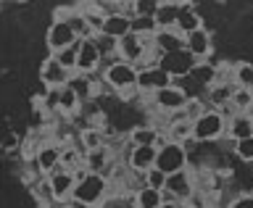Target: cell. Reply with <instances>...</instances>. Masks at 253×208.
Listing matches in <instances>:
<instances>
[{
	"mask_svg": "<svg viewBox=\"0 0 253 208\" xmlns=\"http://www.w3.org/2000/svg\"><path fill=\"white\" fill-rule=\"evenodd\" d=\"M158 32L153 16H137V19H132V35L137 37H153Z\"/></svg>",
	"mask_w": 253,
	"mask_h": 208,
	"instance_id": "cell-30",
	"label": "cell"
},
{
	"mask_svg": "<svg viewBox=\"0 0 253 208\" xmlns=\"http://www.w3.org/2000/svg\"><path fill=\"white\" fill-rule=\"evenodd\" d=\"M77 145L84 150V153H90V150H98V148H106L108 145V137L106 132L98 129V126H82L77 134Z\"/></svg>",
	"mask_w": 253,
	"mask_h": 208,
	"instance_id": "cell-20",
	"label": "cell"
},
{
	"mask_svg": "<svg viewBox=\"0 0 253 208\" xmlns=\"http://www.w3.org/2000/svg\"><path fill=\"white\" fill-rule=\"evenodd\" d=\"M77 42H79V37L74 35V29L69 27V21H50V24H47V29H45V47H47V53H50V55L66 50V47L77 45Z\"/></svg>",
	"mask_w": 253,
	"mask_h": 208,
	"instance_id": "cell-8",
	"label": "cell"
},
{
	"mask_svg": "<svg viewBox=\"0 0 253 208\" xmlns=\"http://www.w3.org/2000/svg\"><path fill=\"white\" fill-rule=\"evenodd\" d=\"M84 164V150L77 145V142H63L61 145V169L74 171Z\"/></svg>",
	"mask_w": 253,
	"mask_h": 208,
	"instance_id": "cell-26",
	"label": "cell"
},
{
	"mask_svg": "<svg viewBox=\"0 0 253 208\" xmlns=\"http://www.w3.org/2000/svg\"><path fill=\"white\" fill-rule=\"evenodd\" d=\"M213 35L206 27H201V29H195V32H190V35L185 37V50L193 55V58L198 61V63H206L213 55Z\"/></svg>",
	"mask_w": 253,
	"mask_h": 208,
	"instance_id": "cell-9",
	"label": "cell"
},
{
	"mask_svg": "<svg viewBox=\"0 0 253 208\" xmlns=\"http://www.w3.org/2000/svg\"><path fill=\"white\" fill-rule=\"evenodd\" d=\"M187 100H190V95L185 87H179V84H169V87H164V90H158L150 95V103H153V108L158 111L161 116H174V114H179V111H185L187 106Z\"/></svg>",
	"mask_w": 253,
	"mask_h": 208,
	"instance_id": "cell-4",
	"label": "cell"
},
{
	"mask_svg": "<svg viewBox=\"0 0 253 208\" xmlns=\"http://www.w3.org/2000/svg\"><path fill=\"white\" fill-rule=\"evenodd\" d=\"M142 185L153 187V190H164L166 187V174L161 169H156V166H150V169L142 174Z\"/></svg>",
	"mask_w": 253,
	"mask_h": 208,
	"instance_id": "cell-34",
	"label": "cell"
},
{
	"mask_svg": "<svg viewBox=\"0 0 253 208\" xmlns=\"http://www.w3.org/2000/svg\"><path fill=\"white\" fill-rule=\"evenodd\" d=\"M229 106L235 108V114H245V111L253 106V87H237V90L232 92Z\"/></svg>",
	"mask_w": 253,
	"mask_h": 208,
	"instance_id": "cell-29",
	"label": "cell"
},
{
	"mask_svg": "<svg viewBox=\"0 0 253 208\" xmlns=\"http://www.w3.org/2000/svg\"><path fill=\"white\" fill-rule=\"evenodd\" d=\"M116 55H119V61H126V63H132V66H137V63L145 58V47H142L140 37L129 32L126 37L116 40Z\"/></svg>",
	"mask_w": 253,
	"mask_h": 208,
	"instance_id": "cell-17",
	"label": "cell"
},
{
	"mask_svg": "<svg viewBox=\"0 0 253 208\" xmlns=\"http://www.w3.org/2000/svg\"><path fill=\"white\" fill-rule=\"evenodd\" d=\"M229 79H232L237 87H253V63H251V61H237V63H232Z\"/></svg>",
	"mask_w": 253,
	"mask_h": 208,
	"instance_id": "cell-28",
	"label": "cell"
},
{
	"mask_svg": "<svg viewBox=\"0 0 253 208\" xmlns=\"http://www.w3.org/2000/svg\"><path fill=\"white\" fill-rule=\"evenodd\" d=\"M153 47L161 55L174 53V50H182V47H185V37H182L177 29H158L156 35H153Z\"/></svg>",
	"mask_w": 253,
	"mask_h": 208,
	"instance_id": "cell-18",
	"label": "cell"
},
{
	"mask_svg": "<svg viewBox=\"0 0 253 208\" xmlns=\"http://www.w3.org/2000/svg\"><path fill=\"white\" fill-rule=\"evenodd\" d=\"M190 124H193V140L198 145H209V142H219L227 137V119L216 108H206Z\"/></svg>",
	"mask_w": 253,
	"mask_h": 208,
	"instance_id": "cell-2",
	"label": "cell"
},
{
	"mask_svg": "<svg viewBox=\"0 0 253 208\" xmlns=\"http://www.w3.org/2000/svg\"><path fill=\"white\" fill-rule=\"evenodd\" d=\"M224 208H253V193H237Z\"/></svg>",
	"mask_w": 253,
	"mask_h": 208,
	"instance_id": "cell-37",
	"label": "cell"
},
{
	"mask_svg": "<svg viewBox=\"0 0 253 208\" xmlns=\"http://www.w3.org/2000/svg\"><path fill=\"white\" fill-rule=\"evenodd\" d=\"M92 40H95V45H98V50H100V55H103V58H114V55H116V40H111V37H103V35L92 37Z\"/></svg>",
	"mask_w": 253,
	"mask_h": 208,
	"instance_id": "cell-36",
	"label": "cell"
},
{
	"mask_svg": "<svg viewBox=\"0 0 253 208\" xmlns=\"http://www.w3.org/2000/svg\"><path fill=\"white\" fill-rule=\"evenodd\" d=\"M53 208H74V203H71V201H69V203H55Z\"/></svg>",
	"mask_w": 253,
	"mask_h": 208,
	"instance_id": "cell-39",
	"label": "cell"
},
{
	"mask_svg": "<svg viewBox=\"0 0 253 208\" xmlns=\"http://www.w3.org/2000/svg\"><path fill=\"white\" fill-rule=\"evenodd\" d=\"M98 69H103V55L95 45V40H79L77 47V71L79 74L92 77Z\"/></svg>",
	"mask_w": 253,
	"mask_h": 208,
	"instance_id": "cell-11",
	"label": "cell"
},
{
	"mask_svg": "<svg viewBox=\"0 0 253 208\" xmlns=\"http://www.w3.org/2000/svg\"><path fill=\"white\" fill-rule=\"evenodd\" d=\"M74 208H87V206H77V203H74Z\"/></svg>",
	"mask_w": 253,
	"mask_h": 208,
	"instance_id": "cell-41",
	"label": "cell"
},
{
	"mask_svg": "<svg viewBox=\"0 0 253 208\" xmlns=\"http://www.w3.org/2000/svg\"><path fill=\"white\" fill-rule=\"evenodd\" d=\"M156 153L158 150L153 145H132L129 156H126V166L134 174H145L150 166H156Z\"/></svg>",
	"mask_w": 253,
	"mask_h": 208,
	"instance_id": "cell-16",
	"label": "cell"
},
{
	"mask_svg": "<svg viewBox=\"0 0 253 208\" xmlns=\"http://www.w3.org/2000/svg\"><path fill=\"white\" fill-rule=\"evenodd\" d=\"M177 16H179V3H177V0H164V3H156L153 21H156L158 29H174V27H177Z\"/></svg>",
	"mask_w": 253,
	"mask_h": 208,
	"instance_id": "cell-19",
	"label": "cell"
},
{
	"mask_svg": "<svg viewBox=\"0 0 253 208\" xmlns=\"http://www.w3.org/2000/svg\"><path fill=\"white\" fill-rule=\"evenodd\" d=\"M158 134H161V129H158L156 124H134L129 132H126V140H129V145H153L156 148V140Z\"/></svg>",
	"mask_w": 253,
	"mask_h": 208,
	"instance_id": "cell-21",
	"label": "cell"
},
{
	"mask_svg": "<svg viewBox=\"0 0 253 208\" xmlns=\"http://www.w3.org/2000/svg\"><path fill=\"white\" fill-rule=\"evenodd\" d=\"M29 193H32V198L37 201L40 208H53V206H55V198H53V190H50V182H47V177L29 179Z\"/></svg>",
	"mask_w": 253,
	"mask_h": 208,
	"instance_id": "cell-25",
	"label": "cell"
},
{
	"mask_svg": "<svg viewBox=\"0 0 253 208\" xmlns=\"http://www.w3.org/2000/svg\"><path fill=\"white\" fill-rule=\"evenodd\" d=\"M195 66H198V61L185 50V47H182V50H174V53H166V55H161V61H158V69L166 71V74L171 77V82L174 79L190 77Z\"/></svg>",
	"mask_w": 253,
	"mask_h": 208,
	"instance_id": "cell-7",
	"label": "cell"
},
{
	"mask_svg": "<svg viewBox=\"0 0 253 208\" xmlns=\"http://www.w3.org/2000/svg\"><path fill=\"white\" fill-rule=\"evenodd\" d=\"M77 47H79V42L77 45H71V47H66V50H61V53H55L53 58L61 63L63 69L69 71V74H74L77 71Z\"/></svg>",
	"mask_w": 253,
	"mask_h": 208,
	"instance_id": "cell-32",
	"label": "cell"
},
{
	"mask_svg": "<svg viewBox=\"0 0 253 208\" xmlns=\"http://www.w3.org/2000/svg\"><path fill=\"white\" fill-rule=\"evenodd\" d=\"M187 150L185 145H179V142H166L164 148H158V153H156V169H161L166 177L169 174H177L182 169H187Z\"/></svg>",
	"mask_w": 253,
	"mask_h": 208,
	"instance_id": "cell-6",
	"label": "cell"
},
{
	"mask_svg": "<svg viewBox=\"0 0 253 208\" xmlns=\"http://www.w3.org/2000/svg\"><path fill=\"white\" fill-rule=\"evenodd\" d=\"M66 21H69V27L74 29V35H77L79 40H92V32L87 29V24H84V16L79 13L77 8H74V13H71V16H69Z\"/></svg>",
	"mask_w": 253,
	"mask_h": 208,
	"instance_id": "cell-33",
	"label": "cell"
},
{
	"mask_svg": "<svg viewBox=\"0 0 253 208\" xmlns=\"http://www.w3.org/2000/svg\"><path fill=\"white\" fill-rule=\"evenodd\" d=\"M132 203H134V208H161L164 206V190H153V187L142 185L132 195Z\"/></svg>",
	"mask_w": 253,
	"mask_h": 208,
	"instance_id": "cell-27",
	"label": "cell"
},
{
	"mask_svg": "<svg viewBox=\"0 0 253 208\" xmlns=\"http://www.w3.org/2000/svg\"><path fill=\"white\" fill-rule=\"evenodd\" d=\"M21 142H24V137L19 132H5L3 137H0V153H16V150H21Z\"/></svg>",
	"mask_w": 253,
	"mask_h": 208,
	"instance_id": "cell-35",
	"label": "cell"
},
{
	"mask_svg": "<svg viewBox=\"0 0 253 208\" xmlns=\"http://www.w3.org/2000/svg\"><path fill=\"white\" fill-rule=\"evenodd\" d=\"M103 82L111 87V92L119 95L122 100H129L137 95V66L126 61H114L103 66Z\"/></svg>",
	"mask_w": 253,
	"mask_h": 208,
	"instance_id": "cell-1",
	"label": "cell"
},
{
	"mask_svg": "<svg viewBox=\"0 0 253 208\" xmlns=\"http://www.w3.org/2000/svg\"><path fill=\"white\" fill-rule=\"evenodd\" d=\"M171 84V77L161 71L158 66H148V69H140L137 71V95H145L150 98L153 92L164 90V87Z\"/></svg>",
	"mask_w": 253,
	"mask_h": 208,
	"instance_id": "cell-12",
	"label": "cell"
},
{
	"mask_svg": "<svg viewBox=\"0 0 253 208\" xmlns=\"http://www.w3.org/2000/svg\"><path fill=\"white\" fill-rule=\"evenodd\" d=\"M132 32V21L122 13H114V16H106V24H103V37H111V40H122Z\"/></svg>",
	"mask_w": 253,
	"mask_h": 208,
	"instance_id": "cell-24",
	"label": "cell"
},
{
	"mask_svg": "<svg viewBox=\"0 0 253 208\" xmlns=\"http://www.w3.org/2000/svg\"><path fill=\"white\" fill-rule=\"evenodd\" d=\"M79 111H82V98L71 90V87H61L58 90V116L63 119H74Z\"/></svg>",
	"mask_w": 253,
	"mask_h": 208,
	"instance_id": "cell-23",
	"label": "cell"
},
{
	"mask_svg": "<svg viewBox=\"0 0 253 208\" xmlns=\"http://www.w3.org/2000/svg\"><path fill=\"white\" fill-rule=\"evenodd\" d=\"M35 166V171L40 177H50L53 171L61 169V145L55 140H47L42 142V148H40V153L35 156V161H29Z\"/></svg>",
	"mask_w": 253,
	"mask_h": 208,
	"instance_id": "cell-10",
	"label": "cell"
},
{
	"mask_svg": "<svg viewBox=\"0 0 253 208\" xmlns=\"http://www.w3.org/2000/svg\"><path fill=\"white\" fill-rule=\"evenodd\" d=\"M195 193V182H193V169H182L177 174L166 177V187H164V201L171 203H182L185 206L190 201V195Z\"/></svg>",
	"mask_w": 253,
	"mask_h": 208,
	"instance_id": "cell-5",
	"label": "cell"
},
{
	"mask_svg": "<svg viewBox=\"0 0 253 208\" xmlns=\"http://www.w3.org/2000/svg\"><path fill=\"white\" fill-rule=\"evenodd\" d=\"M111 182L103 177V174H87L82 182H77L74 195H71V203L77 206H87V208H98L103 201L108 198Z\"/></svg>",
	"mask_w": 253,
	"mask_h": 208,
	"instance_id": "cell-3",
	"label": "cell"
},
{
	"mask_svg": "<svg viewBox=\"0 0 253 208\" xmlns=\"http://www.w3.org/2000/svg\"><path fill=\"white\" fill-rule=\"evenodd\" d=\"M69 77L71 74L53 58V55H47V58H42V63H40V82H42V87H47V90H61V87H66Z\"/></svg>",
	"mask_w": 253,
	"mask_h": 208,
	"instance_id": "cell-13",
	"label": "cell"
},
{
	"mask_svg": "<svg viewBox=\"0 0 253 208\" xmlns=\"http://www.w3.org/2000/svg\"><path fill=\"white\" fill-rule=\"evenodd\" d=\"M161 208H185V206H182V203H171V201H164Z\"/></svg>",
	"mask_w": 253,
	"mask_h": 208,
	"instance_id": "cell-38",
	"label": "cell"
},
{
	"mask_svg": "<svg viewBox=\"0 0 253 208\" xmlns=\"http://www.w3.org/2000/svg\"><path fill=\"white\" fill-rule=\"evenodd\" d=\"M47 182H50V190H53L55 203H69V201H71L74 187H77V179H74V174H71V171L58 169V171H53L50 177H47Z\"/></svg>",
	"mask_w": 253,
	"mask_h": 208,
	"instance_id": "cell-14",
	"label": "cell"
},
{
	"mask_svg": "<svg viewBox=\"0 0 253 208\" xmlns=\"http://www.w3.org/2000/svg\"><path fill=\"white\" fill-rule=\"evenodd\" d=\"M232 156L240 164H253V137H245V140L232 142Z\"/></svg>",
	"mask_w": 253,
	"mask_h": 208,
	"instance_id": "cell-31",
	"label": "cell"
},
{
	"mask_svg": "<svg viewBox=\"0 0 253 208\" xmlns=\"http://www.w3.org/2000/svg\"><path fill=\"white\" fill-rule=\"evenodd\" d=\"M245 116H248V119H251V122H253V106H251L248 111H245Z\"/></svg>",
	"mask_w": 253,
	"mask_h": 208,
	"instance_id": "cell-40",
	"label": "cell"
},
{
	"mask_svg": "<svg viewBox=\"0 0 253 208\" xmlns=\"http://www.w3.org/2000/svg\"><path fill=\"white\" fill-rule=\"evenodd\" d=\"M245 137H253V122L245 114L229 116L227 119V140L237 142V140H245Z\"/></svg>",
	"mask_w": 253,
	"mask_h": 208,
	"instance_id": "cell-22",
	"label": "cell"
},
{
	"mask_svg": "<svg viewBox=\"0 0 253 208\" xmlns=\"http://www.w3.org/2000/svg\"><path fill=\"white\" fill-rule=\"evenodd\" d=\"M203 16L198 13V5L195 3H190V0H182L179 3V16H177V29L182 37H187L190 32H195V29H201L203 27Z\"/></svg>",
	"mask_w": 253,
	"mask_h": 208,
	"instance_id": "cell-15",
	"label": "cell"
}]
</instances>
